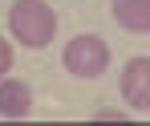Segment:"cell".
<instances>
[{"mask_svg": "<svg viewBox=\"0 0 150 126\" xmlns=\"http://www.w3.org/2000/svg\"><path fill=\"white\" fill-rule=\"evenodd\" d=\"M8 33L25 49H49L57 37V12L45 0H16L8 8Z\"/></svg>", "mask_w": 150, "mask_h": 126, "instance_id": "1", "label": "cell"}, {"mask_svg": "<svg viewBox=\"0 0 150 126\" xmlns=\"http://www.w3.org/2000/svg\"><path fill=\"white\" fill-rule=\"evenodd\" d=\"M61 65H65L73 77L93 81V77H101L110 69V41L98 37V33H77L73 41L61 49Z\"/></svg>", "mask_w": 150, "mask_h": 126, "instance_id": "2", "label": "cell"}, {"mask_svg": "<svg viewBox=\"0 0 150 126\" xmlns=\"http://www.w3.org/2000/svg\"><path fill=\"white\" fill-rule=\"evenodd\" d=\"M118 94L130 102L134 114H150V57H130L122 77H118Z\"/></svg>", "mask_w": 150, "mask_h": 126, "instance_id": "3", "label": "cell"}, {"mask_svg": "<svg viewBox=\"0 0 150 126\" xmlns=\"http://www.w3.org/2000/svg\"><path fill=\"white\" fill-rule=\"evenodd\" d=\"M33 114V85L21 77H0V118H28Z\"/></svg>", "mask_w": 150, "mask_h": 126, "instance_id": "4", "label": "cell"}, {"mask_svg": "<svg viewBox=\"0 0 150 126\" xmlns=\"http://www.w3.org/2000/svg\"><path fill=\"white\" fill-rule=\"evenodd\" d=\"M114 21L126 33H150V0H114Z\"/></svg>", "mask_w": 150, "mask_h": 126, "instance_id": "5", "label": "cell"}, {"mask_svg": "<svg viewBox=\"0 0 150 126\" xmlns=\"http://www.w3.org/2000/svg\"><path fill=\"white\" fill-rule=\"evenodd\" d=\"M8 69H12V45L0 37V77H8Z\"/></svg>", "mask_w": 150, "mask_h": 126, "instance_id": "6", "label": "cell"}, {"mask_svg": "<svg viewBox=\"0 0 150 126\" xmlns=\"http://www.w3.org/2000/svg\"><path fill=\"white\" fill-rule=\"evenodd\" d=\"M93 118H98V122H122V118H130V114H126V110H98Z\"/></svg>", "mask_w": 150, "mask_h": 126, "instance_id": "7", "label": "cell"}]
</instances>
